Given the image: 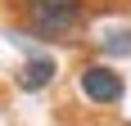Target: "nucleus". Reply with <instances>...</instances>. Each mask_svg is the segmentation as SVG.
<instances>
[{
  "mask_svg": "<svg viewBox=\"0 0 131 126\" xmlns=\"http://www.w3.org/2000/svg\"><path fill=\"white\" fill-rule=\"evenodd\" d=\"M27 36L41 41H72L86 27V5L81 0H27Z\"/></svg>",
  "mask_w": 131,
  "mask_h": 126,
  "instance_id": "f257e3e1",
  "label": "nucleus"
},
{
  "mask_svg": "<svg viewBox=\"0 0 131 126\" xmlns=\"http://www.w3.org/2000/svg\"><path fill=\"white\" fill-rule=\"evenodd\" d=\"M77 95L95 108H113L127 99V77L113 63H81L77 68Z\"/></svg>",
  "mask_w": 131,
  "mask_h": 126,
  "instance_id": "f03ea898",
  "label": "nucleus"
},
{
  "mask_svg": "<svg viewBox=\"0 0 131 126\" xmlns=\"http://www.w3.org/2000/svg\"><path fill=\"white\" fill-rule=\"evenodd\" d=\"M59 81V59L50 50H32L18 68H14V86L23 90V95H41V90H50Z\"/></svg>",
  "mask_w": 131,
  "mask_h": 126,
  "instance_id": "7ed1b4c3",
  "label": "nucleus"
},
{
  "mask_svg": "<svg viewBox=\"0 0 131 126\" xmlns=\"http://www.w3.org/2000/svg\"><path fill=\"white\" fill-rule=\"evenodd\" d=\"M95 45H100L104 59H127V54H131V27H108Z\"/></svg>",
  "mask_w": 131,
  "mask_h": 126,
  "instance_id": "20e7f679",
  "label": "nucleus"
}]
</instances>
